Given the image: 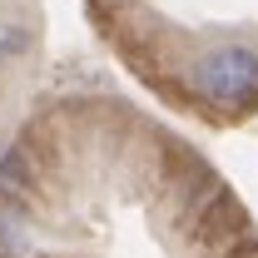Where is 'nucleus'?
<instances>
[{
    "mask_svg": "<svg viewBox=\"0 0 258 258\" xmlns=\"http://www.w3.org/2000/svg\"><path fill=\"white\" fill-rule=\"evenodd\" d=\"M30 179V154L20 149V144H10L5 154H0V189H20Z\"/></svg>",
    "mask_w": 258,
    "mask_h": 258,
    "instance_id": "obj_2",
    "label": "nucleus"
},
{
    "mask_svg": "<svg viewBox=\"0 0 258 258\" xmlns=\"http://www.w3.org/2000/svg\"><path fill=\"white\" fill-rule=\"evenodd\" d=\"M184 90L209 109H248L258 99V45L253 40H209L199 55H189Z\"/></svg>",
    "mask_w": 258,
    "mask_h": 258,
    "instance_id": "obj_1",
    "label": "nucleus"
}]
</instances>
